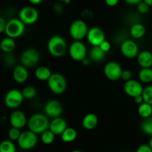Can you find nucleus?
I'll return each instance as SVG.
<instances>
[{
	"label": "nucleus",
	"instance_id": "f257e3e1",
	"mask_svg": "<svg viewBox=\"0 0 152 152\" xmlns=\"http://www.w3.org/2000/svg\"><path fill=\"white\" fill-rule=\"evenodd\" d=\"M47 48L49 53L56 58L62 57L68 49L66 40L60 35L52 36L48 41Z\"/></svg>",
	"mask_w": 152,
	"mask_h": 152
},
{
	"label": "nucleus",
	"instance_id": "f03ea898",
	"mask_svg": "<svg viewBox=\"0 0 152 152\" xmlns=\"http://www.w3.org/2000/svg\"><path fill=\"white\" fill-rule=\"evenodd\" d=\"M49 117L45 114L36 113L31 115L28 120V130L34 132L37 134H41L42 132L49 129Z\"/></svg>",
	"mask_w": 152,
	"mask_h": 152
},
{
	"label": "nucleus",
	"instance_id": "7ed1b4c3",
	"mask_svg": "<svg viewBox=\"0 0 152 152\" xmlns=\"http://www.w3.org/2000/svg\"><path fill=\"white\" fill-rule=\"evenodd\" d=\"M47 83L49 90L55 95L63 94L67 89L66 79L59 73H52Z\"/></svg>",
	"mask_w": 152,
	"mask_h": 152
},
{
	"label": "nucleus",
	"instance_id": "20e7f679",
	"mask_svg": "<svg viewBox=\"0 0 152 152\" xmlns=\"http://www.w3.org/2000/svg\"><path fill=\"white\" fill-rule=\"evenodd\" d=\"M25 31V25L19 18H12L7 22L4 34L8 37L13 39L19 38Z\"/></svg>",
	"mask_w": 152,
	"mask_h": 152
},
{
	"label": "nucleus",
	"instance_id": "39448f33",
	"mask_svg": "<svg viewBox=\"0 0 152 152\" xmlns=\"http://www.w3.org/2000/svg\"><path fill=\"white\" fill-rule=\"evenodd\" d=\"M88 26L83 19H76L73 21L69 26V34L74 40H83L86 38Z\"/></svg>",
	"mask_w": 152,
	"mask_h": 152
},
{
	"label": "nucleus",
	"instance_id": "423d86ee",
	"mask_svg": "<svg viewBox=\"0 0 152 152\" xmlns=\"http://www.w3.org/2000/svg\"><path fill=\"white\" fill-rule=\"evenodd\" d=\"M40 53L34 48H29L22 51L20 56V62L28 68H34L40 61Z\"/></svg>",
	"mask_w": 152,
	"mask_h": 152
},
{
	"label": "nucleus",
	"instance_id": "0eeeda50",
	"mask_svg": "<svg viewBox=\"0 0 152 152\" xmlns=\"http://www.w3.org/2000/svg\"><path fill=\"white\" fill-rule=\"evenodd\" d=\"M68 53L73 60L81 62L87 56L88 49L82 40H74L68 47Z\"/></svg>",
	"mask_w": 152,
	"mask_h": 152
},
{
	"label": "nucleus",
	"instance_id": "6e6552de",
	"mask_svg": "<svg viewBox=\"0 0 152 152\" xmlns=\"http://www.w3.org/2000/svg\"><path fill=\"white\" fill-rule=\"evenodd\" d=\"M25 98L22 95V91L13 88L6 93L4 98V102L6 107L10 109H17L23 103Z\"/></svg>",
	"mask_w": 152,
	"mask_h": 152
},
{
	"label": "nucleus",
	"instance_id": "1a4fd4ad",
	"mask_svg": "<svg viewBox=\"0 0 152 152\" xmlns=\"http://www.w3.org/2000/svg\"><path fill=\"white\" fill-rule=\"evenodd\" d=\"M38 143L37 134L30 130L24 131L17 140L18 146L22 150H30L36 147Z\"/></svg>",
	"mask_w": 152,
	"mask_h": 152
},
{
	"label": "nucleus",
	"instance_id": "9d476101",
	"mask_svg": "<svg viewBox=\"0 0 152 152\" xmlns=\"http://www.w3.org/2000/svg\"><path fill=\"white\" fill-rule=\"evenodd\" d=\"M19 19L25 25H34L39 19V12L34 6H25L19 10Z\"/></svg>",
	"mask_w": 152,
	"mask_h": 152
},
{
	"label": "nucleus",
	"instance_id": "9b49d317",
	"mask_svg": "<svg viewBox=\"0 0 152 152\" xmlns=\"http://www.w3.org/2000/svg\"><path fill=\"white\" fill-rule=\"evenodd\" d=\"M123 68L119 62L110 61L105 65L103 72L105 77L111 81H117L121 79Z\"/></svg>",
	"mask_w": 152,
	"mask_h": 152
},
{
	"label": "nucleus",
	"instance_id": "f8f14e48",
	"mask_svg": "<svg viewBox=\"0 0 152 152\" xmlns=\"http://www.w3.org/2000/svg\"><path fill=\"white\" fill-rule=\"evenodd\" d=\"M120 52L127 59H135L140 52L139 46L135 41L128 39L120 44Z\"/></svg>",
	"mask_w": 152,
	"mask_h": 152
},
{
	"label": "nucleus",
	"instance_id": "ddd939ff",
	"mask_svg": "<svg viewBox=\"0 0 152 152\" xmlns=\"http://www.w3.org/2000/svg\"><path fill=\"white\" fill-rule=\"evenodd\" d=\"M86 39L91 46H99L105 40V32L99 27H91L88 29Z\"/></svg>",
	"mask_w": 152,
	"mask_h": 152
},
{
	"label": "nucleus",
	"instance_id": "4468645a",
	"mask_svg": "<svg viewBox=\"0 0 152 152\" xmlns=\"http://www.w3.org/2000/svg\"><path fill=\"white\" fill-rule=\"evenodd\" d=\"M144 87L142 86V83L140 80H132L125 82L123 85V90L126 95L132 98H134L135 96H139L142 94Z\"/></svg>",
	"mask_w": 152,
	"mask_h": 152
},
{
	"label": "nucleus",
	"instance_id": "2eb2a0df",
	"mask_svg": "<svg viewBox=\"0 0 152 152\" xmlns=\"http://www.w3.org/2000/svg\"><path fill=\"white\" fill-rule=\"evenodd\" d=\"M63 111L62 103L57 99H50L45 103L44 106V112L49 118L61 117Z\"/></svg>",
	"mask_w": 152,
	"mask_h": 152
},
{
	"label": "nucleus",
	"instance_id": "dca6fc26",
	"mask_svg": "<svg viewBox=\"0 0 152 152\" xmlns=\"http://www.w3.org/2000/svg\"><path fill=\"white\" fill-rule=\"evenodd\" d=\"M9 122L11 127L22 129L28 124V119L23 111L21 110L15 109L10 114Z\"/></svg>",
	"mask_w": 152,
	"mask_h": 152
},
{
	"label": "nucleus",
	"instance_id": "f3484780",
	"mask_svg": "<svg viewBox=\"0 0 152 152\" xmlns=\"http://www.w3.org/2000/svg\"><path fill=\"white\" fill-rule=\"evenodd\" d=\"M68 128V123L64 118L61 117H55L50 121L49 129L56 136L61 135L62 132Z\"/></svg>",
	"mask_w": 152,
	"mask_h": 152
},
{
	"label": "nucleus",
	"instance_id": "a211bd4d",
	"mask_svg": "<svg viewBox=\"0 0 152 152\" xmlns=\"http://www.w3.org/2000/svg\"><path fill=\"white\" fill-rule=\"evenodd\" d=\"M29 77L28 68L21 65H17L14 67L13 71V78L16 83L22 84L28 80Z\"/></svg>",
	"mask_w": 152,
	"mask_h": 152
},
{
	"label": "nucleus",
	"instance_id": "6ab92c4d",
	"mask_svg": "<svg viewBox=\"0 0 152 152\" xmlns=\"http://www.w3.org/2000/svg\"><path fill=\"white\" fill-rule=\"evenodd\" d=\"M137 63L141 68H152V53L148 50L140 51L137 56Z\"/></svg>",
	"mask_w": 152,
	"mask_h": 152
},
{
	"label": "nucleus",
	"instance_id": "aec40b11",
	"mask_svg": "<svg viewBox=\"0 0 152 152\" xmlns=\"http://www.w3.org/2000/svg\"><path fill=\"white\" fill-rule=\"evenodd\" d=\"M98 122L99 120L96 114L94 113H88L85 115L82 120V126L86 130L91 131L97 126Z\"/></svg>",
	"mask_w": 152,
	"mask_h": 152
},
{
	"label": "nucleus",
	"instance_id": "412c9836",
	"mask_svg": "<svg viewBox=\"0 0 152 152\" xmlns=\"http://www.w3.org/2000/svg\"><path fill=\"white\" fill-rule=\"evenodd\" d=\"M145 33H146V29H145V25L141 22H138V23H135L131 25L129 34L134 39H142L145 35Z\"/></svg>",
	"mask_w": 152,
	"mask_h": 152
},
{
	"label": "nucleus",
	"instance_id": "4be33fe9",
	"mask_svg": "<svg viewBox=\"0 0 152 152\" xmlns=\"http://www.w3.org/2000/svg\"><path fill=\"white\" fill-rule=\"evenodd\" d=\"M89 58L92 62H101L105 59L106 53L99 48V46H92L89 50Z\"/></svg>",
	"mask_w": 152,
	"mask_h": 152
},
{
	"label": "nucleus",
	"instance_id": "5701e85b",
	"mask_svg": "<svg viewBox=\"0 0 152 152\" xmlns=\"http://www.w3.org/2000/svg\"><path fill=\"white\" fill-rule=\"evenodd\" d=\"M51 74L52 72L50 68L44 65L37 67L34 71L36 78L39 81H48Z\"/></svg>",
	"mask_w": 152,
	"mask_h": 152
},
{
	"label": "nucleus",
	"instance_id": "b1692460",
	"mask_svg": "<svg viewBox=\"0 0 152 152\" xmlns=\"http://www.w3.org/2000/svg\"><path fill=\"white\" fill-rule=\"evenodd\" d=\"M16 48V42L14 39L6 37L0 42V48L4 53H12Z\"/></svg>",
	"mask_w": 152,
	"mask_h": 152
},
{
	"label": "nucleus",
	"instance_id": "393cba45",
	"mask_svg": "<svg viewBox=\"0 0 152 152\" xmlns=\"http://www.w3.org/2000/svg\"><path fill=\"white\" fill-rule=\"evenodd\" d=\"M60 136L61 140L64 142L69 143V142H72L76 140V139L77 138V136H78V133H77V130L74 128L68 127L62 132V134Z\"/></svg>",
	"mask_w": 152,
	"mask_h": 152
},
{
	"label": "nucleus",
	"instance_id": "a878e982",
	"mask_svg": "<svg viewBox=\"0 0 152 152\" xmlns=\"http://www.w3.org/2000/svg\"><path fill=\"white\" fill-rule=\"evenodd\" d=\"M138 78L142 83L149 84L152 83V68H141L138 73Z\"/></svg>",
	"mask_w": 152,
	"mask_h": 152
},
{
	"label": "nucleus",
	"instance_id": "bb28decb",
	"mask_svg": "<svg viewBox=\"0 0 152 152\" xmlns=\"http://www.w3.org/2000/svg\"><path fill=\"white\" fill-rule=\"evenodd\" d=\"M138 114L142 119L148 118L152 116V105L147 102H143L142 103L138 105L137 108Z\"/></svg>",
	"mask_w": 152,
	"mask_h": 152
},
{
	"label": "nucleus",
	"instance_id": "cd10ccee",
	"mask_svg": "<svg viewBox=\"0 0 152 152\" xmlns=\"http://www.w3.org/2000/svg\"><path fill=\"white\" fill-rule=\"evenodd\" d=\"M22 93L25 99L31 100V99H34L37 96V90L34 86H27L23 88V89L22 90Z\"/></svg>",
	"mask_w": 152,
	"mask_h": 152
},
{
	"label": "nucleus",
	"instance_id": "c85d7f7f",
	"mask_svg": "<svg viewBox=\"0 0 152 152\" xmlns=\"http://www.w3.org/2000/svg\"><path fill=\"white\" fill-rule=\"evenodd\" d=\"M0 152H16V146L13 141L4 140L0 142Z\"/></svg>",
	"mask_w": 152,
	"mask_h": 152
},
{
	"label": "nucleus",
	"instance_id": "c756f323",
	"mask_svg": "<svg viewBox=\"0 0 152 152\" xmlns=\"http://www.w3.org/2000/svg\"><path fill=\"white\" fill-rule=\"evenodd\" d=\"M140 128L142 132L145 134L152 137V116L142 120Z\"/></svg>",
	"mask_w": 152,
	"mask_h": 152
},
{
	"label": "nucleus",
	"instance_id": "7c9ffc66",
	"mask_svg": "<svg viewBox=\"0 0 152 152\" xmlns=\"http://www.w3.org/2000/svg\"><path fill=\"white\" fill-rule=\"evenodd\" d=\"M55 137L56 135L49 129L41 134V141L45 145H50L53 143L55 140Z\"/></svg>",
	"mask_w": 152,
	"mask_h": 152
},
{
	"label": "nucleus",
	"instance_id": "2f4dec72",
	"mask_svg": "<svg viewBox=\"0 0 152 152\" xmlns=\"http://www.w3.org/2000/svg\"><path fill=\"white\" fill-rule=\"evenodd\" d=\"M3 62L7 67L16 66V57L13 53H5L3 58Z\"/></svg>",
	"mask_w": 152,
	"mask_h": 152
},
{
	"label": "nucleus",
	"instance_id": "473e14b6",
	"mask_svg": "<svg viewBox=\"0 0 152 152\" xmlns=\"http://www.w3.org/2000/svg\"><path fill=\"white\" fill-rule=\"evenodd\" d=\"M142 96L143 97L144 102L152 105V85H149L144 88Z\"/></svg>",
	"mask_w": 152,
	"mask_h": 152
},
{
	"label": "nucleus",
	"instance_id": "72a5a7b5",
	"mask_svg": "<svg viewBox=\"0 0 152 152\" xmlns=\"http://www.w3.org/2000/svg\"><path fill=\"white\" fill-rule=\"evenodd\" d=\"M21 133H22V132H20V129L11 127L9 129L8 133H7L9 140L13 141V142H14V141H17L19 137H20Z\"/></svg>",
	"mask_w": 152,
	"mask_h": 152
},
{
	"label": "nucleus",
	"instance_id": "f704fd0d",
	"mask_svg": "<svg viewBox=\"0 0 152 152\" xmlns=\"http://www.w3.org/2000/svg\"><path fill=\"white\" fill-rule=\"evenodd\" d=\"M128 34L124 31H120L117 33V34H115V37H114V42H115L117 44H122L125 40L128 39Z\"/></svg>",
	"mask_w": 152,
	"mask_h": 152
},
{
	"label": "nucleus",
	"instance_id": "c9c22d12",
	"mask_svg": "<svg viewBox=\"0 0 152 152\" xmlns=\"http://www.w3.org/2000/svg\"><path fill=\"white\" fill-rule=\"evenodd\" d=\"M137 8L138 13L140 14H145L149 11L150 6L148 5L144 1H142L137 5Z\"/></svg>",
	"mask_w": 152,
	"mask_h": 152
},
{
	"label": "nucleus",
	"instance_id": "e433bc0d",
	"mask_svg": "<svg viewBox=\"0 0 152 152\" xmlns=\"http://www.w3.org/2000/svg\"><path fill=\"white\" fill-rule=\"evenodd\" d=\"M127 22L128 23L131 24V25H134L135 23H138L140 22V15L138 13H132L129 15L127 17Z\"/></svg>",
	"mask_w": 152,
	"mask_h": 152
},
{
	"label": "nucleus",
	"instance_id": "4c0bfd02",
	"mask_svg": "<svg viewBox=\"0 0 152 152\" xmlns=\"http://www.w3.org/2000/svg\"><path fill=\"white\" fill-rule=\"evenodd\" d=\"M121 79L123 80H124L125 82L132 80V72L129 69L123 70V72H122V75H121Z\"/></svg>",
	"mask_w": 152,
	"mask_h": 152
},
{
	"label": "nucleus",
	"instance_id": "58836bf2",
	"mask_svg": "<svg viewBox=\"0 0 152 152\" xmlns=\"http://www.w3.org/2000/svg\"><path fill=\"white\" fill-rule=\"evenodd\" d=\"M99 46V48H100L102 49L104 52H105V53H108V52H109L111 49V43H110L106 39L104 40V41L102 42L101 43Z\"/></svg>",
	"mask_w": 152,
	"mask_h": 152
},
{
	"label": "nucleus",
	"instance_id": "ea45409f",
	"mask_svg": "<svg viewBox=\"0 0 152 152\" xmlns=\"http://www.w3.org/2000/svg\"><path fill=\"white\" fill-rule=\"evenodd\" d=\"M136 152H152V149L148 144H142L137 147Z\"/></svg>",
	"mask_w": 152,
	"mask_h": 152
},
{
	"label": "nucleus",
	"instance_id": "a19ab883",
	"mask_svg": "<svg viewBox=\"0 0 152 152\" xmlns=\"http://www.w3.org/2000/svg\"><path fill=\"white\" fill-rule=\"evenodd\" d=\"M53 10L57 14H62L64 12V6L62 5V2H57L53 5Z\"/></svg>",
	"mask_w": 152,
	"mask_h": 152
},
{
	"label": "nucleus",
	"instance_id": "79ce46f5",
	"mask_svg": "<svg viewBox=\"0 0 152 152\" xmlns=\"http://www.w3.org/2000/svg\"><path fill=\"white\" fill-rule=\"evenodd\" d=\"M6 25H7V21L5 20V19L0 16V34L4 33Z\"/></svg>",
	"mask_w": 152,
	"mask_h": 152
},
{
	"label": "nucleus",
	"instance_id": "37998d69",
	"mask_svg": "<svg viewBox=\"0 0 152 152\" xmlns=\"http://www.w3.org/2000/svg\"><path fill=\"white\" fill-rule=\"evenodd\" d=\"M93 12L90 10H84L82 12V16H83L84 19H91L93 17Z\"/></svg>",
	"mask_w": 152,
	"mask_h": 152
},
{
	"label": "nucleus",
	"instance_id": "c03bdc74",
	"mask_svg": "<svg viewBox=\"0 0 152 152\" xmlns=\"http://www.w3.org/2000/svg\"><path fill=\"white\" fill-rule=\"evenodd\" d=\"M104 1L109 7H115L118 4L120 0H104Z\"/></svg>",
	"mask_w": 152,
	"mask_h": 152
},
{
	"label": "nucleus",
	"instance_id": "a18cd8bd",
	"mask_svg": "<svg viewBox=\"0 0 152 152\" xmlns=\"http://www.w3.org/2000/svg\"><path fill=\"white\" fill-rule=\"evenodd\" d=\"M126 4L129 5H137L140 2H141L143 0H124Z\"/></svg>",
	"mask_w": 152,
	"mask_h": 152
},
{
	"label": "nucleus",
	"instance_id": "49530a36",
	"mask_svg": "<svg viewBox=\"0 0 152 152\" xmlns=\"http://www.w3.org/2000/svg\"><path fill=\"white\" fill-rule=\"evenodd\" d=\"M133 99H134V101L135 103L137 104V105H140V104L142 103V102H144V99H143V97H142V94L139 95V96H135V97L133 98Z\"/></svg>",
	"mask_w": 152,
	"mask_h": 152
},
{
	"label": "nucleus",
	"instance_id": "de8ad7c7",
	"mask_svg": "<svg viewBox=\"0 0 152 152\" xmlns=\"http://www.w3.org/2000/svg\"><path fill=\"white\" fill-rule=\"evenodd\" d=\"M91 62V60L90 58L88 57V56H86L84 59H83V60L81 61V62L83 63V65H88Z\"/></svg>",
	"mask_w": 152,
	"mask_h": 152
},
{
	"label": "nucleus",
	"instance_id": "09e8293b",
	"mask_svg": "<svg viewBox=\"0 0 152 152\" xmlns=\"http://www.w3.org/2000/svg\"><path fill=\"white\" fill-rule=\"evenodd\" d=\"M31 4H34V5H37V4H39L42 2L44 0H28Z\"/></svg>",
	"mask_w": 152,
	"mask_h": 152
},
{
	"label": "nucleus",
	"instance_id": "8fccbe9b",
	"mask_svg": "<svg viewBox=\"0 0 152 152\" xmlns=\"http://www.w3.org/2000/svg\"><path fill=\"white\" fill-rule=\"evenodd\" d=\"M58 1L62 3H65V4H69L71 2V0H57Z\"/></svg>",
	"mask_w": 152,
	"mask_h": 152
},
{
	"label": "nucleus",
	"instance_id": "3c124183",
	"mask_svg": "<svg viewBox=\"0 0 152 152\" xmlns=\"http://www.w3.org/2000/svg\"><path fill=\"white\" fill-rule=\"evenodd\" d=\"M143 1L150 7H152V0H143Z\"/></svg>",
	"mask_w": 152,
	"mask_h": 152
},
{
	"label": "nucleus",
	"instance_id": "603ef678",
	"mask_svg": "<svg viewBox=\"0 0 152 152\" xmlns=\"http://www.w3.org/2000/svg\"><path fill=\"white\" fill-rule=\"evenodd\" d=\"M148 145H150V147H151V149H152V137H151V138H150L149 142H148Z\"/></svg>",
	"mask_w": 152,
	"mask_h": 152
},
{
	"label": "nucleus",
	"instance_id": "864d4df0",
	"mask_svg": "<svg viewBox=\"0 0 152 152\" xmlns=\"http://www.w3.org/2000/svg\"><path fill=\"white\" fill-rule=\"evenodd\" d=\"M71 152H83V151H80V150L79 149H75V150H73V151H71Z\"/></svg>",
	"mask_w": 152,
	"mask_h": 152
},
{
	"label": "nucleus",
	"instance_id": "5fc2aeb1",
	"mask_svg": "<svg viewBox=\"0 0 152 152\" xmlns=\"http://www.w3.org/2000/svg\"><path fill=\"white\" fill-rule=\"evenodd\" d=\"M122 152H129V151H122Z\"/></svg>",
	"mask_w": 152,
	"mask_h": 152
}]
</instances>
